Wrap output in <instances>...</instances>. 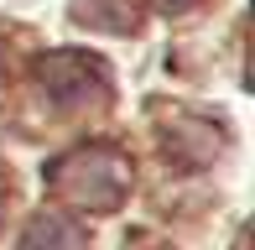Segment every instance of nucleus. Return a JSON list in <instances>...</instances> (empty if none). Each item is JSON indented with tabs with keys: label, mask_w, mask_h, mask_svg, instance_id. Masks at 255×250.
I'll list each match as a JSON object with an SVG mask.
<instances>
[{
	"label": "nucleus",
	"mask_w": 255,
	"mask_h": 250,
	"mask_svg": "<svg viewBox=\"0 0 255 250\" xmlns=\"http://www.w3.org/2000/svg\"><path fill=\"white\" fill-rule=\"evenodd\" d=\"M52 188L73 203H89V209H115L125 193V167L115 151H78L68 162H57Z\"/></svg>",
	"instance_id": "nucleus-1"
},
{
	"label": "nucleus",
	"mask_w": 255,
	"mask_h": 250,
	"mask_svg": "<svg viewBox=\"0 0 255 250\" xmlns=\"http://www.w3.org/2000/svg\"><path fill=\"white\" fill-rule=\"evenodd\" d=\"M26 250H78V230H73L68 219H57V214H47V219L31 224Z\"/></svg>",
	"instance_id": "nucleus-2"
}]
</instances>
